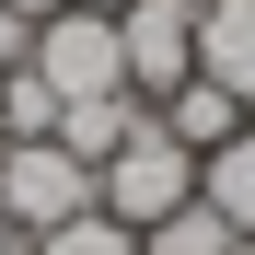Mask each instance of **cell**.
I'll list each match as a JSON object with an SVG mask.
<instances>
[{"mask_svg":"<svg viewBox=\"0 0 255 255\" xmlns=\"http://www.w3.org/2000/svg\"><path fill=\"white\" fill-rule=\"evenodd\" d=\"M186 197H197V151H174L151 116H139V139H128V151H105V162H93V209H105V221H128V232L174 221Z\"/></svg>","mask_w":255,"mask_h":255,"instance_id":"cell-1","label":"cell"},{"mask_svg":"<svg viewBox=\"0 0 255 255\" xmlns=\"http://www.w3.org/2000/svg\"><path fill=\"white\" fill-rule=\"evenodd\" d=\"M70 209H93V162H70L58 139H0V221L35 244V232H58Z\"/></svg>","mask_w":255,"mask_h":255,"instance_id":"cell-2","label":"cell"},{"mask_svg":"<svg viewBox=\"0 0 255 255\" xmlns=\"http://www.w3.org/2000/svg\"><path fill=\"white\" fill-rule=\"evenodd\" d=\"M35 70L70 93H128V47H116V12H47L35 23Z\"/></svg>","mask_w":255,"mask_h":255,"instance_id":"cell-3","label":"cell"},{"mask_svg":"<svg viewBox=\"0 0 255 255\" xmlns=\"http://www.w3.org/2000/svg\"><path fill=\"white\" fill-rule=\"evenodd\" d=\"M116 47H128V93H174L197 70V0H128L116 12Z\"/></svg>","mask_w":255,"mask_h":255,"instance_id":"cell-4","label":"cell"},{"mask_svg":"<svg viewBox=\"0 0 255 255\" xmlns=\"http://www.w3.org/2000/svg\"><path fill=\"white\" fill-rule=\"evenodd\" d=\"M151 128H162L174 151H197V162H209V151H221L232 128H244V105H232V93H221L209 70H186L174 93H151Z\"/></svg>","mask_w":255,"mask_h":255,"instance_id":"cell-5","label":"cell"},{"mask_svg":"<svg viewBox=\"0 0 255 255\" xmlns=\"http://www.w3.org/2000/svg\"><path fill=\"white\" fill-rule=\"evenodd\" d=\"M197 70L255 116V0H209L197 12Z\"/></svg>","mask_w":255,"mask_h":255,"instance_id":"cell-6","label":"cell"},{"mask_svg":"<svg viewBox=\"0 0 255 255\" xmlns=\"http://www.w3.org/2000/svg\"><path fill=\"white\" fill-rule=\"evenodd\" d=\"M139 116H151L139 93H70V105H58V151H70V162H105V151L139 139Z\"/></svg>","mask_w":255,"mask_h":255,"instance_id":"cell-7","label":"cell"},{"mask_svg":"<svg viewBox=\"0 0 255 255\" xmlns=\"http://www.w3.org/2000/svg\"><path fill=\"white\" fill-rule=\"evenodd\" d=\"M197 197H209V209H221V221H232V232L255 244V116H244L232 139H221V151L197 162Z\"/></svg>","mask_w":255,"mask_h":255,"instance_id":"cell-8","label":"cell"},{"mask_svg":"<svg viewBox=\"0 0 255 255\" xmlns=\"http://www.w3.org/2000/svg\"><path fill=\"white\" fill-rule=\"evenodd\" d=\"M232 244H244V232H232L209 197H186L174 221H151V232H139V255H232Z\"/></svg>","mask_w":255,"mask_h":255,"instance_id":"cell-9","label":"cell"},{"mask_svg":"<svg viewBox=\"0 0 255 255\" xmlns=\"http://www.w3.org/2000/svg\"><path fill=\"white\" fill-rule=\"evenodd\" d=\"M0 139H58V81L35 70V58L0 81Z\"/></svg>","mask_w":255,"mask_h":255,"instance_id":"cell-10","label":"cell"},{"mask_svg":"<svg viewBox=\"0 0 255 255\" xmlns=\"http://www.w3.org/2000/svg\"><path fill=\"white\" fill-rule=\"evenodd\" d=\"M23 255H139V232L105 221V209H70V221H58V232H35Z\"/></svg>","mask_w":255,"mask_h":255,"instance_id":"cell-11","label":"cell"},{"mask_svg":"<svg viewBox=\"0 0 255 255\" xmlns=\"http://www.w3.org/2000/svg\"><path fill=\"white\" fill-rule=\"evenodd\" d=\"M23 58H35V23H23V12H0V81H12Z\"/></svg>","mask_w":255,"mask_h":255,"instance_id":"cell-12","label":"cell"},{"mask_svg":"<svg viewBox=\"0 0 255 255\" xmlns=\"http://www.w3.org/2000/svg\"><path fill=\"white\" fill-rule=\"evenodd\" d=\"M0 12H23V23H47V12H70V0H0Z\"/></svg>","mask_w":255,"mask_h":255,"instance_id":"cell-13","label":"cell"},{"mask_svg":"<svg viewBox=\"0 0 255 255\" xmlns=\"http://www.w3.org/2000/svg\"><path fill=\"white\" fill-rule=\"evenodd\" d=\"M70 12H128V0H70Z\"/></svg>","mask_w":255,"mask_h":255,"instance_id":"cell-14","label":"cell"},{"mask_svg":"<svg viewBox=\"0 0 255 255\" xmlns=\"http://www.w3.org/2000/svg\"><path fill=\"white\" fill-rule=\"evenodd\" d=\"M0 255H23V232H12V221H0Z\"/></svg>","mask_w":255,"mask_h":255,"instance_id":"cell-15","label":"cell"},{"mask_svg":"<svg viewBox=\"0 0 255 255\" xmlns=\"http://www.w3.org/2000/svg\"><path fill=\"white\" fill-rule=\"evenodd\" d=\"M232 255H255V244H232Z\"/></svg>","mask_w":255,"mask_h":255,"instance_id":"cell-16","label":"cell"},{"mask_svg":"<svg viewBox=\"0 0 255 255\" xmlns=\"http://www.w3.org/2000/svg\"><path fill=\"white\" fill-rule=\"evenodd\" d=\"M197 12H209V0H197Z\"/></svg>","mask_w":255,"mask_h":255,"instance_id":"cell-17","label":"cell"}]
</instances>
